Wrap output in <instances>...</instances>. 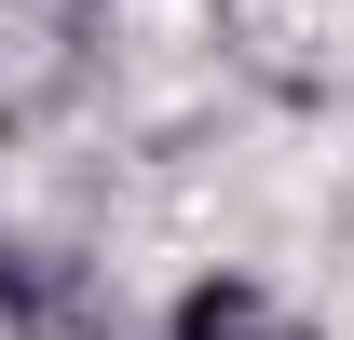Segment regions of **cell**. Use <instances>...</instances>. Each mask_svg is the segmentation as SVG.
I'll return each mask as SVG.
<instances>
[{
    "label": "cell",
    "mask_w": 354,
    "mask_h": 340,
    "mask_svg": "<svg viewBox=\"0 0 354 340\" xmlns=\"http://www.w3.org/2000/svg\"><path fill=\"white\" fill-rule=\"evenodd\" d=\"M0 123H14V95H0Z\"/></svg>",
    "instance_id": "6da1fadb"
}]
</instances>
